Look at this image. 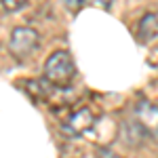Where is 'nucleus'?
<instances>
[{
	"mask_svg": "<svg viewBox=\"0 0 158 158\" xmlns=\"http://www.w3.org/2000/svg\"><path fill=\"white\" fill-rule=\"evenodd\" d=\"M135 116L137 122L146 129L150 135L158 137V106L150 101H137L135 103Z\"/></svg>",
	"mask_w": 158,
	"mask_h": 158,
	"instance_id": "4",
	"label": "nucleus"
},
{
	"mask_svg": "<svg viewBox=\"0 0 158 158\" xmlns=\"http://www.w3.org/2000/svg\"><path fill=\"white\" fill-rule=\"evenodd\" d=\"M156 36H158V15L156 13H146L137 23V42L148 44Z\"/></svg>",
	"mask_w": 158,
	"mask_h": 158,
	"instance_id": "5",
	"label": "nucleus"
},
{
	"mask_svg": "<svg viewBox=\"0 0 158 158\" xmlns=\"http://www.w3.org/2000/svg\"><path fill=\"white\" fill-rule=\"evenodd\" d=\"M42 74L47 82L53 86H70L76 76V63L68 51H55L47 57Z\"/></svg>",
	"mask_w": 158,
	"mask_h": 158,
	"instance_id": "1",
	"label": "nucleus"
},
{
	"mask_svg": "<svg viewBox=\"0 0 158 158\" xmlns=\"http://www.w3.org/2000/svg\"><path fill=\"white\" fill-rule=\"evenodd\" d=\"M93 124H95L93 112L89 108H80V110H76L70 118L63 120L61 129H63V133L70 135V137H80V135H85Z\"/></svg>",
	"mask_w": 158,
	"mask_h": 158,
	"instance_id": "3",
	"label": "nucleus"
},
{
	"mask_svg": "<svg viewBox=\"0 0 158 158\" xmlns=\"http://www.w3.org/2000/svg\"><path fill=\"white\" fill-rule=\"evenodd\" d=\"M25 4H27V2H25V0H2V9H4V11H21V9H23Z\"/></svg>",
	"mask_w": 158,
	"mask_h": 158,
	"instance_id": "6",
	"label": "nucleus"
},
{
	"mask_svg": "<svg viewBox=\"0 0 158 158\" xmlns=\"http://www.w3.org/2000/svg\"><path fill=\"white\" fill-rule=\"evenodd\" d=\"M38 42H40V34L30 25H19L11 32L9 38V51L15 59H25L36 51Z\"/></svg>",
	"mask_w": 158,
	"mask_h": 158,
	"instance_id": "2",
	"label": "nucleus"
}]
</instances>
